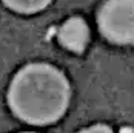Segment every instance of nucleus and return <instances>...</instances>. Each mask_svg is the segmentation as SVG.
Segmentation results:
<instances>
[{"label": "nucleus", "instance_id": "obj_6", "mask_svg": "<svg viewBox=\"0 0 134 133\" xmlns=\"http://www.w3.org/2000/svg\"><path fill=\"white\" fill-rule=\"evenodd\" d=\"M23 133H34V132H23Z\"/></svg>", "mask_w": 134, "mask_h": 133}, {"label": "nucleus", "instance_id": "obj_1", "mask_svg": "<svg viewBox=\"0 0 134 133\" xmlns=\"http://www.w3.org/2000/svg\"><path fill=\"white\" fill-rule=\"evenodd\" d=\"M71 87L66 76L49 64L20 68L8 88V105L19 119L32 125L59 121L66 111Z\"/></svg>", "mask_w": 134, "mask_h": 133}, {"label": "nucleus", "instance_id": "obj_2", "mask_svg": "<svg viewBox=\"0 0 134 133\" xmlns=\"http://www.w3.org/2000/svg\"><path fill=\"white\" fill-rule=\"evenodd\" d=\"M97 25L111 43H134V2H105L99 8Z\"/></svg>", "mask_w": 134, "mask_h": 133}, {"label": "nucleus", "instance_id": "obj_3", "mask_svg": "<svg viewBox=\"0 0 134 133\" xmlns=\"http://www.w3.org/2000/svg\"><path fill=\"white\" fill-rule=\"evenodd\" d=\"M57 39L66 50L72 53H83L90 42V28L80 16H72L57 31Z\"/></svg>", "mask_w": 134, "mask_h": 133}, {"label": "nucleus", "instance_id": "obj_4", "mask_svg": "<svg viewBox=\"0 0 134 133\" xmlns=\"http://www.w3.org/2000/svg\"><path fill=\"white\" fill-rule=\"evenodd\" d=\"M49 3L51 2H48V0H45V2H42V0H39V2H32V0L13 2V0H8V2H5V6L19 14H36L42 9H45Z\"/></svg>", "mask_w": 134, "mask_h": 133}, {"label": "nucleus", "instance_id": "obj_5", "mask_svg": "<svg viewBox=\"0 0 134 133\" xmlns=\"http://www.w3.org/2000/svg\"><path fill=\"white\" fill-rule=\"evenodd\" d=\"M79 133H114L108 125H103V124H97V125H91L88 129H83Z\"/></svg>", "mask_w": 134, "mask_h": 133}]
</instances>
